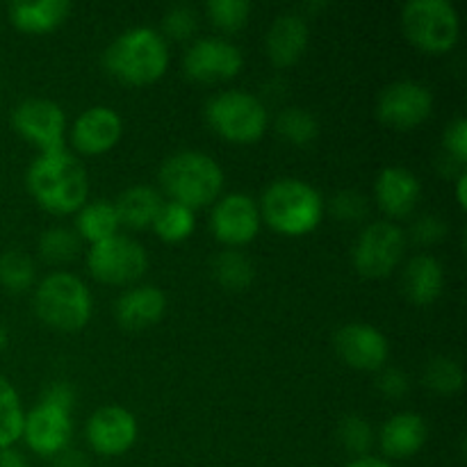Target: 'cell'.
I'll list each match as a JSON object with an SVG mask.
<instances>
[{
	"label": "cell",
	"mask_w": 467,
	"mask_h": 467,
	"mask_svg": "<svg viewBox=\"0 0 467 467\" xmlns=\"http://www.w3.org/2000/svg\"><path fill=\"white\" fill-rule=\"evenodd\" d=\"M5 347H7V331H5V327L0 324V351H3Z\"/></svg>",
	"instance_id": "ee69618b"
},
{
	"label": "cell",
	"mask_w": 467,
	"mask_h": 467,
	"mask_svg": "<svg viewBox=\"0 0 467 467\" xmlns=\"http://www.w3.org/2000/svg\"><path fill=\"white\" fill-rule=\"evenodd\" d=\"M442 146L450 153V158L454 160V164L463 169V164L467 162V121L463 117L454 119L447 126L445 135H442Z\"/></svg>",
	"instance_id": "8d00e7d4"
},
{
	"label": "cell",
	"mask_w": 467,
	"mask_h": 467,
	"mask_svg": "<svg viewBox=\"0 0 467 467\" xmlns=\"http://www.w3.org/2000/svg\"><path fill=\"white\" fill-rule=\"evenodd\" d=\"M162 196L150 185H132L114 201L119 223L128 228H149L162 208Z\"/></svg>",
	"instance_id": "cb8c5ba5"
},
{
	"label": "cell",
	"mask_w": 467,
	"mask_h": 467,
	"mask_svg": "<svg viewBox=\"0 0 467 467\" xmlns=\"http://www.w3.org/2000/svg\"><path fill=\"white\" fill-rule=\"evenodd\" d=\"M35 283V263L23 251L0 255V285L9 292H26Z\"/></svg>",
	"instance_id": "4dcf8cb0"
},
{
	"label": "cell",
	"mask_w": 467,
	"mask_h": 467,
	"mask_svg": "<svg viewBox=\"0 0 467 467\" xmlns=\"http://www.w3.org/2000/svg\"><path fill=\"white\" fill-rule=\"evenodd\" d=\"M35 310L44 324L57 331L76 333L89 322L94 301L82 278L68 272L48 274L35 292Z\"/></svg>",
	"instance_id": "5b68a950"
},
{
	"label": "cell",
	"mask_w": 467,
	"mask_h": 467,
	"mask_svg": "<svg viewBox=\"0 0 467 467\" xmlns=\"http://www.w3.org/2000/svg\"><path fill=\"white\" fill-rule=\"evenodd\" d=\"M103 67L119 82L150 85L167 73L169 46L153 27H130L105 48Z\"/></svg>",
	"instance_id": "7a4b0ae2"
},
{
	"label": "cell",
	"mask_w": 467,
	"mask_h": 467,
	"mask_svg": "<svg viewBox=\"0 0 467 467\" xmlns=\"http://www.w3.org/2000/svg\"><path fill=\"white\" fill-rule=\"evenodd\" d=\"M73 409L53 404L41 397L35 409L23 418V433L27 447L39 456H57L67 450L73 433Z\"/></svg>",
	"instance_id": "7c38bea8"
},
{
	"label": "cell",
	"mask_w": 467,
	"mask_h": 467,
	"mask_svg": "<svg viewBox=\"0 0 467 467\" xmlns=\"http://www.w3.org/2000/svg\"><path fill=\"white\" fill-rule=\"evenodd\" d=\"M162 27L171 39H190L196 30V12L190 5H173L162 18Z\"/></svg>",
	"instance_id": "e575fe53"
},
{
	"label": "cell",
	"mask_w": 467,
	"mask_h": 467,
	"mask_svg": "<svg viewBox=\"0 0 467 467\" xmlns=\"http://www.w3.org/2000/svg\"><path fill=\"white\" fill-rule=\"evenodd\" d=\"M424 383L438 395H454L463 388V368L450 356H436L424 368Z\"/></svg>",
	"instance_id": "f546056e"
},
{
	"label": "cell",
	"mask_w": 467,
	"mask_h": 467,
	"mask_svg": "<svg viewBox=\"0 0 467 467\" xmlns=\"http://www.w3.org/2000/svg\"><path fill=\"white\" fill-rule=\"evenodd\" d=\"M276 132L295 146H308L317 140L319 123L313 112L304 108H285L276 117Z\"/></svg>",
	"instance_id": "f1b7e54d"
},
{
	"label": "cell",
	"mask_w": 467,
	"mask_h": 467,
	"mask_svg": "<svg viewBox=\"0 0 467 467\" xmlns=\"http://www.w3.org/2000/svg\"><path fill=\"white\" fill-rule=\"evenodd\" d=\"M260 208L249 194L233 192L214 203L210 214V231L222 244L242 246L255 240L260 231Z\"/></svg>",
	"instance_id": "5bb4252c"
},
{
	"label": "cell",
	"mask_w": 467,
	"mask_h": 467,
	"mask_svg": "<svg viewBox=\"0 0 467 467\" xmlns=\"http://www.w3.org/2000/svg\"><path fill=\"white\" fill-rule=\"evenodd\" d=\"M71 14L68 0H39V3H12L9 5V21L23 32L44 35L62 26Z\"/></svg>",
	"instance_id": "603a6c76"
},
{
	"label": "cell",
	"mask_w": 467,
	"mask_h": 467,
	"mask_svg": "<svg viewBox=\"0 0 467 467\" xmlns=\"http://www.w3.org/2000/svg\"><path fill=\"white\" fill-rule=\"evenodd\" d=\"M26 185L32 199L53 214L78 213L89 194L87 169L67 149L39 153L27 169Z\"/></svg>",
	"instance_id": "6da1fadb"
},
{
	"label": "cell",
	"mask_w": 467,
	"mask_h": 467,
	"mask_svg": "<svg viewBox=\"0 0 467 467\" xmlns=\"http://www.w3.org/2000/svg\"><path fill=\"white\" fill-rule=\"evenodd\" d=\"M447 235V223L436 214H424L410 226V237L418 244H438Z\"/></svg>",
	"instance_id": "74e56055"
},
{
	"label": "cell",
	"mask_w": 467,
	"mask_h": 467,
	"mask_svg": "<svg viewBox=\"0 0 467 467\" xmlns=\"http://www.w3.org/2000/svg\"><path fill=\"white\" fill-rule=\"evenodd\" d=\"M23 406L12 383L0 377V450H7L23 433Z\"/></svg>",
	"instance_id": "83f0119b"
},
{
	"label": "cell",
	"mask_w": 467,
	"mask_h": 467,
	"mask_svg": "<svg viewBox=\"0 0 467 467\" xmlns=\"http://www.w3.org/2000/svg\"><path fill=\"white\" fill-rule=\"evenodd\" d=\"M0 467H30V463H27L21 451L7 447V450H0Z\"/></svg>",
	"instance_id": "60d3db41"
},
{
	"label": "cell",
	"mask_w": 467,
	"mask_h": 467,
	"mask_svg": "<svg viewBox=\"0 0 467 467\" xmlns=\"http://www.w3.org/2000/svg\"><path fill=\"white\" fill-rule=\"evenodd\" d=\"M331 213L340 222H360L368 214V201L358 192L345 190L340 194L333 196L331 201Z\"/></svg>",
	"instance_id": "d590c367"
},
{
	"label": "cell",
	"mask_w": 467,
	"mask_h": 467,
	"mask_svg": "<svg viewBox=\"0 0 467 467\" xmlns=\"http://www.w3.org/2000/svg\"><path fill=\"white\" fill-rule=\"evenodd\" d=\"M336 351L349 368L360 369V372H379L386 368L390 347L377 327L365 322H349L337 328Z\"/></svg>",
	"instance_id": "9a60e30c"
},
{
	"label": "cell",
	"mask_w": 467,
	"mask_h": 467,
	"mask_svg": "<svg viewBox=\"0 0 467 467\" xmlns=\"http://www.w3.org/2000/svg\"><path fill=\"white\" fill-rule=\"evenodd\" d=\"M337 438H340L342 447L356 459L360 456H369V450L374 447V431L372 424L360 415H347L337 424Z\"/></svg>",
	"instance_id": "836d02e7"
},
{
	"label": "cell",
	"mask_w": 467,
	"mask_h": 467,
	"mask_svg": "<svg viewBox=\"0 0 467 467\" xmlns=\"http://www.w3.org/2000/svg\"><path fill=\"white\" fill-rule=\"evenodd\" d=\"M244 67V55L222 36H203L196 39L182 57V68L187 78L196 82H222L231 80Z\"/></svg>",
	"instance_id": "4fadbf2b"
},
{
	"label": "cell",
	"mask_w": 467,
	"mask_h": 467,
	"mask_svg": "<svg viewBox=\"0 0 467 467\" xmlns=\"http://www.w3.org/2000/svg\"><path fill=\"white\" fill-rule=\"evenodd\" d=\"M260 217L283 235H306L322 222V194L299 178H278L260 199Z\"/></svg>",
	"instance_id": "277c9868"
},
{
	"label": "cell",
	"mask_w": 467,
	"mask_h": 467,
	"mask_svg": "<svg viewBox=\"0 0 467 467\" xmlns=\"http://www.w3.org/2000/svg\"><path fill=\"white\" fill-rule=\"evenodd\" d=\"M429 436V427L422 415L397 413L383 424L379 433V445L388 459L404 461L418 454Z\"/></svg>",
	"instance_id": "44dd1931"
},
{
	"label": "cell",
	"mask_w": 467,
	"mask_h": 467,
	"mask_svg": "<svg viewBox=\"0 0 467 467\" xmlns=\"http://www.w3.org/2000/svg\"><path fill=\"white\" fill-rule=\"evenodd\" d=\"M53 459H55V467H89L87 456L82 454L80 450H71V447L62 450L57 456H53Z\"/></svg>",
	"instance_id": "ab89813d"
},
{
	"label": "cell",
	"mask_w": 467,
	"mask_h": 467,
	"mask_svg": "<svg viewBox=\"0 0 467 467\" xmlns=\"http://www.w3.org/2000/svg\"><path fill=\"white\" fill-rule=\"evenodd\" d=\"M205 14L219 30L237 32L249 23L251 3L249 0H210L205 3Z\"/></svg>",
	"instance_id": "d6a6232c"
},
{
	"label": "cell",
	"mask_w": 467,
	"mask_h": 467,
	"mask_svg": "<svg viewBox=\"0 0 467 467\" xmlns=\"http://www.w3.org/2000/svg\"><path fill=\"white\" fill-rule=\"evenodd\" d=\"M87 441L100 456H121L135 445L137 420L121 406H103L87 422Z\"/></svg>",
	"instance_id": "2e32d148"
},
{
	"label": "cell",
	"mask_w": 467,
	"mask_h": 467,
	"mask_svg": "<svg viewBox=\"0 0 467 467\" xmlns=\"http://www.w3.org/2000/svg\"><path fill=\"white\" fill-rule=\"evenodd\" d=\"M205 121L217 135L235 144H251L265 135L269 112L258 96L242 89L219 91L205 103Z\"/></svg>",
	"instance_id": "8992f818"
},
{
	"label": "cell",
	"mask_w": 467,
	"mask_h": 467,
	"mask_svg": "<svg viewBox=\"0 0 467 467\" xmlns=\"http://www.w3.org/2000/svg\"><path fill=\"white\" fill-rule=\"evenodd\" d=\"M160 185L169 201L196 210L219 199L223 171L217 160L201 150H178L160 167Z\"/></svg>",
	"instance_id": "3957f363"
},
{
	"label": "cell",
	"mask_w": 467,
	"mask_h": 467,
	"mask_svg": "<svg viewBox=\"0 0 467 467\" xmlns=\"http://www.w3.org/2000/svg\"><path fill=\"white\" fill-rule=\"evenodd\" d=\"M422 185L418 176L406 167H386L374 182V196L379 208L395 219L409 217L418 205Z\"/></svg>",
	"instance_id": "ac0fdd59"
},
{
	"label": "cell",
	"mask_w": 467,
	"mask_h": 467,
	"mask_svg": "<svg viewBox=\"0 0 467 467\" xmlns=\"http://www.w3.org/2000/svg\"><path fill=\"white\" fill-rule=\"evenodd\" d=\"M12 128L41 153L64 150L67 114L55 100L26 99L12 109Z\"/></svg>",
	"instance_id": "30bf717a"
},
{
	"label": "cell",
	"mask_w": 467,
	"mask_h": 467,
	"mask_svg": "<svg viewBox=\"0 0 467 467\" xmlns=\"http://www.w3.org/2000/svg\"><path fill=\"white\" fill-rule=\"evenodd\" d=\"M80 251V237L71 228H48L39 237V254L48 263H68Z\"/></svg>",
	"instance_id": "1f68e13d"
},
{
	"label": "cell",
	"mask_w": 467,
	"mask_h": 467,
	"mask_svg": "<svg viewBox=\"0 0 467 467\" xmlns=\"http://www.w3.org/2000/svg\"><path fill=\"white\" fill-rule=\"evenodd\" d=\"M194 210L176 201H164L158 217L153 219V231L164 242H185L194 233Z\"/></svg>",
	"instance_id": "4316f807"
},
{
	"label": "cell",
	"mask_w": 467,
	"mask_h": 467,
	"mask_svg": "<svg viewBox=\"0 0 467 467\" xmlns=\"http://www.w3.org/2000/svg\"><path fill=\"white\" fill-rule=\"evenodd\" d=\"M123 135V121L108 105L87 108L71 126V144L85 155L108 153Z\"/></svg>",
	"instance_id": "e0dca14e"
},
{
	"label": "cell",
	"mask_w": 467,
	"mask_h": 467,
	"mask_svg": "<svg viewBox=\"0 0 467 467\" xmlns=\"http://www.w3.org/2000/svg\"><path fill=\"white\" fill-rule=\"evenodd\" d=\"M119 226H121V223H119L114 203L103 199L85 203L76 214L78 237H80V240H87L89 244H96V242H103L108 240V237L117 235Z\"/></svg>",
	"instance_id": "d4e9b609"
},
{
	"label": "cell",
	"mask_w": 467,
	"mask_h": 467,
	"mask_svg": "<svg viewBox=\"0 0 467 467\" xmlns=\"http://www.w3.org/2000/svg\"><path fill=\"white\" fill-rule=\"evenodd\" d=\"M310 30L306 18L296 12H287L272 23L265 46H267L269 59L276 67H292L304 57Z\"/></svg>",
	"instance_id": "ffe728a7"
},
{
	"label": "cell",
	"mask_w": 467,
	"mask_h": 467,
	"mask_svg": "<svg viewBox=\"0 0 467 467\" xmlns=\"http://www.w3.org/2000/svg\"><path fill=\"white\" fill-rule=\"evenodd\" d=\"M401 26L410 44L427 53H447L461 32L459 12L450 0H409L401 9Z\"/></svg>",
	"instance_id": "52a82bcc"
},
{
	"label": "cell",
	"mask_w": 467,
	"mask_h": 467,
	"mask_svg": "<svg viewBox=\"0 0 467 467\" xmlns=\"http://www.w3.org/2000/svg\"><path fill=\"white\" fill-rule=\"evenodd\" d=\"M406 254V233L392 222H372L360 231L351 263L363 278H386Z\"/></svg>",
	"instance_id": "ba28073f"
},
{
	"label": "cell",
	"mask_w": 467,
	"mask_h": 467,
	"mask_svg": "<svg viewBox=\"0 0 467 467\" xmlns=\"http://www.w3.org/2000/svg\"><path fill=\"white\" fill-rule=\"evenodd\" d=\"M445 287V269L433 255L420 254L409 260L401 274V290L406 299L418 306L433 304Z\"/></svg>",
	"instance_id": "7402d4cb"
},
{
	"label": "cell",
	"mask_w": 467,
	"mask_h": 467,
	"mask_svg": "<svg viewBox=\"0 0 467 467\" xmlns=\"http://www.w3.org/2000/svg\"><path fill=\"white\" fill-rule=\"evenodd\" d=\"M87 265L96 281L108 283V285H128L144 276L149 267V255L140 242L117 233L108 240L91 244Z\"/></svg>",
	"instance_id": "9c48e42d"
},
{
	"label": "cell",
	"mask_w": 467,
	"mask_h": 467,
	"mask_svg": "<svg viewBox=\"0 0 467 467\" xmlns=\"http://www.w3.org/2000/svg\"><path fill=\"white\" fill-rule=\"evenodd\" d=\"M433 94L429 87L415 80H397L379 94L377 117L395 130L418 128L431 117Z\"/></svg>",
	"instance_id": "8fae6325"
},
{
	"label": "cell",
	"mask_w": 467,
	"mask_h": 467,
	"mask_svg": "<svg viewBox=\"0 0 467 467\" xmlns=\"http://www.w3.org/2000/svg\"><path fill=\"white\" fill-rule=\"evenodd\" d=\"M345 467H392L388 461L377 459V456H360V459L349 461Z\"/></svg>",
	"instance_id": "b9f144b4"
},
{
	"label": "cell",
	"mask_w": 467,
	"mask_h": 467,
	"mask_svg": "<svg viewBox=\"0 0 467 467\" xmlns=\"http://www.w3.org/2000/svg\"><path fill=\"white\" fill-rule=\"evenodd\" d=\"M213 276L217 278L219 285L231 292H240L254 283L255 267L246 254L237 249H226L217 254L213 260Z\"/></svg>",
	"instance_id": "484cf974"
},
{
	"label": "cell",
	"mask_w": 467,
	"mask_h": 467,
	"mask_svg": "<svg viewBox=\"0 0 467 467\" xmlns=\"http://www.w3.org/2000/svg\"><path fill=\"white\" fill-rule=\"evenodd\" d=\"M465 187H467V176H465V171H461L459 181H456V199H459V205H461V208H463V210H465V205H467Z\"/></svg>",
	"instance_id": "7bdbcfd3"
},
{
	"label": "cell",
	"mask_w": 467,
	"mask_h": 467,
	"mask_svg": "<svg viewBox=\"0 0 467 467\" xmlns=\"http://www.w3.org/2000/svg\"><path fill=\"white\" fill-rule=\"evenodd\" d=\"M167 313V296L155 285H135L114 304V317L126 331H144Z\"/></svg>",
	"instance_id": "d6986e66"
},
{
	"label": "cell",
	"mask_w": 467,
	"mask_h": 467,
	"mask_svg": "<svg viewBox=\"0 0 467 467\" xmlns=\"http://www.w3.org/2000/svg\"><path fill=\"white\" fill-rule=\"evenodd\" d=\"M377 388L388 400H401V397L409 395L410 383L400 368H381L377 377Z\"/></svg>",
	"instance_id": "f35d334b"
}]
</instances>
